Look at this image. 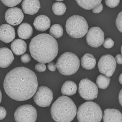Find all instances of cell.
<instances>
[{
  "mask_svg": "<svg viewBox=\"0 0 122 122\" xmlns=\"http://www.w3.org/2000/svg\"><path fill=\"white\" fill-rule=\"evenodd\" d=\"M37 76L25 67H17L6 74L4 80L5 92L10 98L18 101L28 100L38 87Z\"/></svg>",
  "mask_w": 122,
  "mask_h": 122,
  "instance_id": "cell-1",
  "label": "cell"
},
{
  "mask_svg": "<svg viewBox=\"0 0 122 122\" xmlns=\"http://www.w3.org/2000/svg\"><path fill=\"white\" fill-rule=\"evenodd\" d=\"M29 48L33 58L44 64L53 61L58 52L57 40L47 34H41L34 37L31 40Z\"/></svg>",
  "mask_w": 122,
  "mask_h": 122,
  "instance_id": "cell-2",
  "label": "cell"
},
{
  "mask_svg": "<svg viewBox=\"0 0 122 122\" xmlns=\"http://www.w3.org/2000/svg\"><path fill=\"white\" fill-rule=\"evenodd\" d=\"M76 106L73 101L65 96L57 98L51 108L52 117L57 122H71L76 116Z\"/></svg>",
  "mask_w": 122,
  "mask_h": 122,
  "instance_id": "cell-3",
  "label": "cell"
},
{
  "mask_svg": "<svg viewBox=\"0 0 122 122\" xmlns=\"http://www.w3.org/2000/svg\"><path fill=\"white\" fill-rule=\"evenodd\" d=\"M76 113L79 122H100L103 116L100 106L92 101L86 102L81 105Z\"/></svg>",
  "mask_w": 122,
  "mask_h": 122,
  "instance_id": "cell-4",
  "label": "cell"
},
{
  "mask_svg": "<svg viewBox=\"0 0 122 122\" xmlns=\"http://www.w3.org/2000/svg\"><path fill=\"white\" fill-rule=\"evenodd\" d=\"M56 66L59 72L64 76H71L78 70L80 62L73 53L66 52L61 54L57 60Z\"/></svg>",
  "mask_w": 122,
  "mask_h": 122,
  "instance_id": "cell-5",
  "label": "cell"
},
{
  "mask_svg": "<svg viewBox=\"0 0 122 122\" xmlns=\"http://www.w3.org/2000/svg\"><path fill=\"white\" fill-rule=\"evenodd\" d=\"M89 26L84 18L78 15H73L69 18L66 24V29L70 37L78 39L86 35Z\"/></svg>",
  "mask_w": 122,
  "mask_h": 122,
  "instance_id": "cell-6",
  "label": "cell"
},
{
  "mask_svg": "<svg viewBox=\"0 0 122 122\" xmlns=\"http://www.w3.org/2000/svg\"><path fill=\"white\" fill-rule=\"evenodd\" d=\"M16 122H35L37 118V112L32 105H25L19 107L14 113Z\"/></svg>",
  "mask_w": 122,
  "mask_h": 122,
  "instance_id": "cell-7",
  "label": "cell"
},
{
  "mask_svg": "<svg viewBox=\"0 0 122 122\" xmlns=\"http://www.w3.org/2000/svg\"><path fill=\"white\" fill-rule=\"evenodd\" d=\"M78 92L83 99L92 100L97 97L98 89L96 85L91 80L83 79L79 84Z\"/></svg>",
  "mask_w": 122,
  "mask_h": 122,
  "instance_id": "cell-8",
  "label": "cell"
},
{
  "mask_svg": "<svg viewBox=\"0 0 122 122\" xmlns=\"http://www.w3.org/2000/svg\"><path fill=\"white\" fill-rule=\"evenodd\" d=\"M36 92L34 100L37 105L41 107L49 106L53 100L52 91L48 87L42 86L39 87Z\"/></svg>",
  "mask_w": 122,
  "mask_h": 122,
  "instance_id": "cell-9",
  "label": "cell"
},
{
  "mask_svg": "<svg viewBox=\"0 0 122 122\" xmlns=\"http://www.w3.org/2000/svg\"><path fill=\"white\" fill-rule=\"evenodd\" d=\"M116 66L115 58L109 54L105 55L101 57L98 64L99 71L108 77L113 76Z\"/></svg>",
  "mask_w": 122,
  "mask_h": 122,
  "instance_id": "cell-10",
  "label": "cell"
},
{
  "mask_svg": "<svg viewBox=\"0 0 122 122\" xmlns=\"http://www.w3.org/2000/svg\"><path fill=\"white\" fill-rule=\"evenodd\" d=\"M86 35L87 44L93 48H97L103 44L105 40V34L98 27H93L89 29Z\"/></svg>",
  "mask_w": 122,
  "mask_h": 122,
  "instance_id": "cell-11",
  "label": "cell"
},
{
  "mask_svg": "<svg viewBox=\"0 0 122 122\" xmlns=\"http://www.w3.org/2000/svg\"><path fill=\"white\" fill-rule=\"evenodd\" d=\"M5 20L11 25H20L24 20V15L22 10L18 7H12L8 9L5 13Z\"/></svg>",
  "mask_w": 122,
  "mask_h": 122,
  "instance_id": "cell-12",
  "label": "cell"
},
{
  "mask_svg": "<svg viewBox=\"0 0 122 122\" xmlns=\"http://www.w3.org/2000/svg\"><path fill=\"white\" fill-rule=\"evenodd\" d=\"M15 37L14 28L8 24H3L0 26V40L5 43L12 42Z\"/></svg>",
  "mask_w": 122,
  "mask_h": 122,
  "instance_id": "cell-13",
  "label": "cell"
},
{
  "mask_svg": "<svg viewBox=\"0 0 122 122\" xmlns=\"http://www.w3.org/2000/svg\"><path fill=\"white\" fill-rule=\"evenodd\" d=\"M21 6L24 12L30 15L37 13L41 7L39 0H23Z\"/></svg>",
  "mask_w": 122,
  "mask_h": 122,
  "instance_id": "cell-14",
  "label": "cell"
},
{
  "mask_svg": "<svg viewBox=\"0 0 122 122\" xmlns=\"http://www.w3.org/2000/svg\"><path fill=\"white\" fill-rule=\"evenodd\" d=\"M14 60L12 51L7 48H0V67L6 68L11 64Z\"/></svg>",
  "mask_w": 122,
  "mask_h": 122,
  "instance_id": "cell-15",
  "label": "cell"
},
{
  "mask_svg": "<svg viewBox=\"0 0 122 122\" xmlns=\"http://www.w3.org/2000/svg\"><path fill=\"white\" fill-rule=\"evenodd\" d=\"M102 117L103 122H122V113L118 109H107L105 110Z\"/></svg>",
  "mask_w": 122,
  "mask_h": 122,
  "instance_id": "cell-16",
  "label": "cell"
},
{
  "mask_svg": "<svg viewBox=\"0 0 122 122\" xmlns=\"http://www.w3.org/2000/svg\"><path fill=\"white\" fill-rule=\"evenodd\" d=\"M51 20L45 15H40L36 18L34 22V25L37 30L44 32L50 28Z\"/></svg>",
  "mask_w": 122,
  "mask_h": 122,
  "instance_id": "cell-17",
  "label": "cell"
},
{
  "mask_svg": "<svg viewBox=\"0 0 122 122\" xmlns=\"http://www.w3.org/2000/svg\"><path fill=\"white\" fill-rule=\"evenodd\" d=\"M27 45L26 42L21 39H16L14 40L10 45V48L13 53L17 55H21L27 50Z\"/></svg>",
  "mask_w": 122,
  "mask_h": 122,
  "instance_id": "cell-18",
  "label": "cell"
},
{
  "mask_svg": "<svg viewBox=\"0 0 122 122\" xmlns=\"http://www.w3.org/2000/svg\"><path fill=\"white\" fill-rule=\"evenodd\" d=\"M33 33V30L32 27L27 23H22L18 28V35L22 39H30Z\"/></svg>",
  "mask_w": 122,
  "mask_h": 122,
  "instance_id": "cell-19",
  "label": "cell"
},
{
  "mask_svg": "<svg viewBox=\"0 0 122 122\" xmlns=\"http://www.w3.org/2000/svg\"><path fill=\"white\" fill-rule=\"evenodd\" d=\"M81 65L86 70H92L96 66V61L94 56L90 53L84 55L81 60Z\"/></svg>",
  "mask_w": 122,
  "mask_h": 122,
  "instance_id": "cell-20",
  "label": "cell"
},
{
  "mask_svg": "<svg viewBox=\"0 0 122 122\" xmlns=\"http://www.w3.org/2000/svg\"><path fill=\"white\" fill-rule=\"evenodd\" d=\"M77 90V86L76 83L71 81H67L63 84L61 92L64 96H71L76 93Z\"/></svg>",
  "mask_w": 122,
  "mask_h": 122,
  "instance_id": "cell-21",
  "label": "cell"
},
{
  "mask_svg": "<svg viewBox=\"0 0 122 122\" xmlns=\"http://www.w3.org/2000/svg\"><path fill=\"white\" fill-rule=\"evenodd\" d=\"M76 1L83 9L90 10L101 3L102 0H76Z\"/></svg>",
  "mask_w": 122,
  "mask_h": 122,
  "instance_id": "cell-22",
  "label": "cell"
},
{
  "mask_svg": "<svg viewBox=\"0 0 122 122\" xmlns=\"http://www.w3.org/2000/svg\"><path fill=\"white\" fill-rule=\"evenodd\" d=\"M110 82L109 77L100 75L96 79V84L97 86L101 89H105L109 86Z\"/></svg>",
  "mask_w": 122,
  "mask_h": 122,
  "instance_id": "cell-23",
  "label": "cell"
},
{
  "mask_svg": "<svg viewBox=\"0 0 122 122\" xmlns=\"http://www.w3.org/2000/svg\"><path fill=\"white\" fill-rule=\"evenodd\" d=\"M50 35L55 39L61 37L63 34V29L61 25L54 24L51 26L49 30Z\"/></svg>",
  "mask_w": 122,
  "mask_h": 122,
  "instance_id": "cell-24",
  "label": "cell"
},
{
  "mask_svg": "<svg viewBox=\"0 0 122 122\" xmlns=\"http://www.w3.org/2000/svg\"><path fill=\"white\" fill-rule=\"evenodd\" d=\"M53 13L56 15H62L65 13L66 7L65 4L61 2H55L52 6Z\"/></svg>",
  "mask_w": 122,
  "mask_h": 122,
  "instance_id": "cell-25",
  "label": "cell"
},
{
  "mask_svg": "<svg viewBox=\"0 0 122 122\" xmlns=\"http://www.w3.org/2000/svg\"><path fill=\"white\" fill-rule=\"evenodd\" d=\"M4 4L9 7H14L19 4L22 0H0Z\"/></svg>",
  "mask_w": 122,
  "mask_h": 122,
  "instance_id": "cell-26",
  "label": "cell"
},
{
  "mask_svg": "<svg viewBox=\"0 0 122 122\" xmlns=\"http://www.w3.org/2000/svg\"><path fill=\"white\" fill-rule=\"evenodd\" d=\"M105 3L108 7L113 8L118 5L120 0H105Z\"/></svg>",
  "mask_w": 122,
  "mask_h": 122,
  "instance_id": "cell-27",
  "label": "cell"
},
{
  "mask_svg": "<svg viewBox=\"0 0 122 122\" xmlns=\"http://www.w3.org/2000/svg\"><path fill=\"white\" fill-rule=\"evenodd\" d=\"M122 12L118 13L116 20V25L118 30L121 33L122 32Z\"/></svg>",
  "mask_w": 122,
  "mask_h": 122,
  "instance_id": "cell-28",
  "label": "cell"
},
{
  "mask_svg": "<svg viewBox=\"0 0 122 122\" xmlns=\"http://www.w3.org/2000/svg\"><path fill=\"white\" fill-rule=\"evenodd\" d=\"M103 44L105 48L109 49L113 48L114 42L111 38H107L104 40Z\"/></svg>",
  "mask_w": 122,
  "mask_h": 122,
  "instance_id": "cell-29",
  "label": "cell"
},
{
  "mask_svg": "<svg viewBox=\"0 0 122 122\" xmlns=\"http://www.w3.org/2000/svg\"><path fill=\"white\" fill-rule=\"evenodd\" d=\"M47 67L44 63H39L35 66V69L39 72H43L46 70Z\"/></svg>",
  "mask_w": 122,
  "mask_h": 122,
  "instance_id": "cell-30",
  "label": "cell"
},
{
  "mask_svg": "<svg viewBox=\"0 0 122 122\" xmlns=\"http://www.w3.org/2000/svg\"><path fill=\"white\" fill-rule=\"evenodd\" d=\"M20 59H21V61L23 63H27L30 61L31 57L29 54L26 53L22 55Z\"/></svg>",
  "mask_w": 122,
  "mask_h": 122,
  "instance_id": "cell-31",
  "label": "cell"
},
{
  "mask_svg": "<svg viewBox=\"0 0 122 122\" xmlns=\"http://www.w3.org/2000/svg\"><path fill=\"white\" fill-rule=\"evenodd\" d=\"M7 112L3 107L0 106V120H3L6 117Z\"/></svg>",
  "mask_w": 122,
  "mask_h": 122,
  "instance_id": "cell-32",
  "label": "cell"
},
{
  "mask_svg": "<svg viewBox=\"0 0 122 122\" xmlns=\"http://www.w3.org/2000/svg\"><path fill=\"white\" fill-rule=\"evenodd\" d=\"M103 9V5L102 3H100V4L97 6L95 8L92 9V11L94 13L98 14V13L101 12Z\"/></svg>",
  "mask_w": 122,
  "mask_h": 122,
  "instance_id": "cell-33",
  "label": "cell"
},
{
  "mask_svg": "<svg viewBox=\"0 0 122 122\" xmlns=\"http://www.w3.org/2000/svg\"><path fill=\"white\" fill-rule=\"evenodd\" d=\"M48 67L49 70H50V71H55L57 69L56 66L55 64V63L53 62H51V61L50 62H48Z\"/></svg>",
  "mask_w": 122,
  "mask_h": 122,
  "instance_id": "cell-34",
  "label": "cell"
},
{
  "mask_svg": "<svg viewBox=\"0 0 122 122\" xmlns=\"http://www.w3.org/2000/svg\"><path fill=\"white\" fill-rule=\"evenodd\" d=\"M115 61H116V63H117L119 65H121L122 64V57L121 54H117L115 58Z\"/></svg>",
  "mask_w": 122,
  "mask_h": 122,
  "instance_id": "cell-35",
  "label": "cell"
},
{
  "mask_svg": "<svg viewBox=\"0 0 122 122\" xmlns=\"http://www.w3.org/2000/svg\"><path fill=\"white\" fill-rule=\"evenodd\" d=\"M118 100L119 103L120 105H122V90H121L120 92H119V95H118Z\"/></svg>",
  "mask_w": 122,
  "mask_h": 122,
  "instance_id": "cell-36",
  "label": "cell"
},
{
  "mask_svg": "<svg viewBox=\"0 0 122 122\" xmlns=\"http://www.w3.org/2000/svg\"><path fill=\"white\" fill-rule=\"evenodd\" d=\"M119 82L121 84H122V74H120L119 77Z\"/></svg>",
  "mask_w": 122,
  "mask_h": 122,
  "instance_id": "cell-37",
  "label": "cell"
},
{
  "mask_svg": "<svg viewBox=\"0 0 122 122\" xmlns=\"http://www.w3.org/2000/svg\"><path fill=\"white\" fill-rule=\"evenodd\" d=\"M2 92H1L0 90V104L1 102V100H2Z\"/></svg>",
  "mask_w": 122,
  "mask_h": 122,
  "instance_id": "cell-38",
  "label": "cell"
},
{
  "mask_svg": "<svg viewBox=\"0 0 122 122\" xmlns=\"http://www.w3.org/2000/svg\"><path fill=\"white\" fill-rule=\"evenodd\" d=\"M56 0L58 1H63V0Z\"/></svg>",
  "mask_w": 122,
  "mask_h": 122,
  "instance_id": "cell-39",
  "label": "cell"
}]
</instances>
